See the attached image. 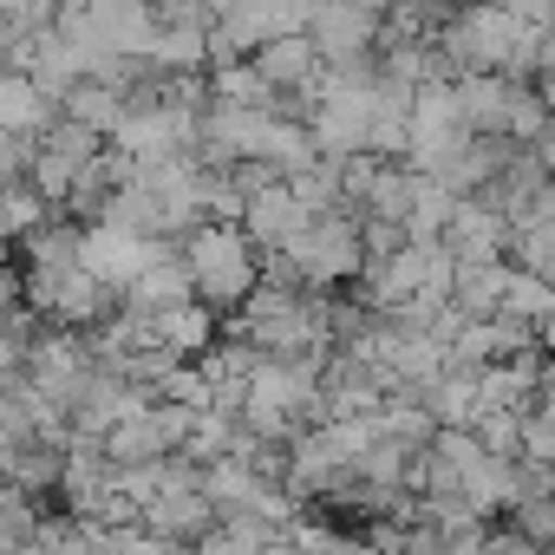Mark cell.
<instances>
[{
  "label": "cell",
  "instance_id": "cell-4",
  "mask_svg": "<svg viewBox=\"0 0 555 555\" xmlns=\"http://www.w3.org/2000/svg\"><path fill=\"white\" fill-rule=\"evenodd\" d=\"M248 66H255L274 92H288V86H308V79L321 73V53H314V40H308V27H301V34H268V40L248 53Z\"/></svg>",
  "mask_w": 555,
  "mask_h": 555
},
{
  "label": "cell",
  "instance_id": "cell-5",
  "mask_svg": "<svg viewBox=\"0 0 555 555\" xmlns=\"http://www.w3.org/2000/svg\"><path fill=\"white\" fill-rule=\"evenodd\" d=\"M138 522H144V529H157L164 542H183V535H196V529H209V522H216V503H209L196 483H177V490H157V496L138 509Z\"/></svg>",
  "mask_w": 555,
  "mask_h": 555
},
{
  "label": "cell",
  "instance_id": "cell-9",
  "mask_svg": "<svg viewBox=\"0 0 555 555\" xmlns=\"http://www.w3.org/2000/svg\"><path fill=\"white\" fill-rule=\"evenodd\" d=\"M34 144H40V138H21V131H8V125H0V183L27 177V164H34Z\"/></svg>",
  "mask_w": 555,
  "mask_h": 555
},
{
  "label": "cell",
  "instance_id": "cell-8",
  "mask_svg": "<svg viewBox=\"0 0 555 555\" xmlns=\"http://www.w3.org/2000/svg\"><path fill=\"white\" fill-rule=\"evenodd\" d=\"M53 203L27 183V177H14V183H0V242H21L40 216H47Z\"/></svg>",
  "mask_w": 555,
  "mask_h": 555
},
{
  "label": "cell",
  "instance_id": "cell-2",
  "mask_svg": "<svg viewBox=\"0 0 555 555\" xmlns=\"http://www.w3.org/2000/svg\"><path fill=\"white\" fill-rule=\"evenodd\" d=\"M112 295H118V288H105L86 261H66V268H27V282H21V301H27L40 321L73 327V334L99 327V321L118 308Z\"/></svg>",
  "mask_w": 555,
  "mask_h": 555
},
{
  "label": "cell",
  "instance_id": "cell-1",
  "mask_svg": "<svg viewBox=\"0 0 555 555\" xmlns=\"http://www.w3.org/2000/svg\"><path fill=\"white\" fill-rule=\"evenodd\" d=\"M177 255L196 282V301H209L216 314H229L248 288H255V242L242 235V222H216V216H196L190 229H177Z\"/></svg>",
  "mask_w": 555,
  "mask_h": 555
},
{
  "label": "cell",
  "instance_id": "cell-6",
  "mask_svg": "<svg viewBox=\"0 0 555 555\" xmlns=\"http://www.w3.org/2000/svg\"><path fill=\"white\" fill-rule=\"evenodd\" d=\"M53 118H60V99H47V92H40L27 73L0 66V125H8V131H21V138H40Z\"/></svg>",
  "mask_w": 555,
  "mask_h": 555
},
{
  "label": "cell",
  "instance_id": "cell-3",
  "mask_svg": "<svg viewBox=\"0 0 555 555\" xmlns=\"http://www.w3.org/2000/svg\"><path fill=\"white\" fill-rule=\"evenodd\" d=\"M164 248H177L170 235H138V229H125V222H105V216H92L86 229H79V261L99 274L105 288H125L131 274L144 268V261H157Z\"/></svg>",
  "mask_w": 555,
  "mask_h": 555
},
{
  "label": "cell",
  "instance_id": "cell-7",
  "mask_svg": "<svg viewBox=\"0 0 555 555\" xmlns=\"http://www.w3.org/2000/svg\"><path fill=\"white\" fill-rule=\"evenodd\" d=\"M203 86H209V99H222V105H261V112L274 105V86H268L248 60H216Z\"/></svg>",
  "mask_w": 555,
  "mask_h": 555
}]
</instances>
